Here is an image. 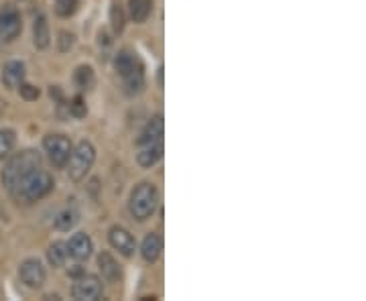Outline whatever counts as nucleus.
I'll return each mask as SVG.
<instances>
[{
  "label": "nucleus",
  "mask_w": 366,
  "mask_h": 301,
  "mask_svg": "<svg viewBox=\"0 0 366 301\" xmlns=\"http://www.w3.org/2000/svg\"><path fill=\"white\" fill-rule=\"evenodd\" d=\"M25 82V65L21 61H8L2 67V84L10 90L19 88Z\"/></svg>",
  "instance_id": "9b49d317"
},
{
  "label": "nucleus",
  "mask_w": 366,
  "mask_h": 301,
  "mask_svg": "<svg viewBox=\"0 0 366 301\" xmlns=\"http://www.w3.org/2000/svg\"><path fill=\"white\" fill-rule=\"evenodd\" d=\"M33 43L37 49H47L51 43V33H49V25L47 19L43 15H39L33 23Z\"/></svg>",
  "instance_id": "f3484780"
},
{
  "label": "nucleus",
  "mask_w": 366,
  "mask_h": 301,
  "mask_svg": "<svg viewBox=\"0 0 366 301\" xmlns=\"http://www.w3.org/2000/svg\"><path fill=\"white\" fill-rule=\"evenodd\" d=\"M122 80H124V90L128 96H139L141 92L145 90V67L124 76Z\"/></svg>",
  "instance_id": "6ab92c4d"
},
{
  "label": "nucleus",
  "mask_w": 366,
  "mask_h": 301,
  "mask_svg": "<svg viewBox=\"0 0 366 301\" xmlns=\"http://www.w3.org/2000/svg\"><path fill=\"white\" fill-rule=\"evenodd\" d=\"M78 222H80V214L73 210V208H67V210L60 212L55 216V228L61 230V232H69Z\"/></svg>",
  "instance_id": "aec40b11"
},
{
  "label": "nucleus",
  "mask_w": 366,
  "mask_h": 301,
  "mask_svg": "<svg viewBox=\"0 0 366 301\" xmlns=\"http://www.w3.org/2000/svg\"><path fill=\"white\" fill-rule=\"evenodd\" d=\"M161 157H163V141L141 145V150L137 153V161L145 169H151L152 165H157L161 161Z\"/></svg>",
  "instance_id": "ddd939ff"
},
{
  "label": "nucleus",
  "mask_w": 366,
  "mask_h": 301,
  "mask_svg": "<svg viewBox=\"0 0 366 301\" xmlns=\"http://www.w3.org/2000/svg\"><path fill=\"white\" fill-rule=\"evenodd\" d=\"M19 277L29 289H39V287H43V283L47 279V273H45V267L37 259H27L19 267Z\"/></svg>",
  "instance_id": "6e6552de"
},
{
  "label": "nucleus",
  "mask_w": 366,
  "mask_h": 301,
  "mask_svg": "<svg viewBox=\"0 0 366 301\" xmlns=\"http://www.w3.org/2000/svg\"><path fill=\"white\" fill-rule=\"evenodd\" d=\"M96 161V149L90 141H82L76 149H71V155L67 159V175L71 181L86 180Z\"/></svg>",
  "instance_id": "20e7f679"
},
{
  "label": "nucleus",
  "mask_w": 366,
  "mask_h": 301,
  "mask_svg": "<svg viewBox=\"0 0 366 301\" xmlns=\"http://www.w3.org/2000/svg\"><path fill=\"white\" fill-rule=\"evenodd\" d=\"M43 149L47 153L51 165L65 167V163L71 155V141L63 135H47L43 139Z\"/></svg>",
  "instance_id": "0eeeda50"
},
{
  "label": "nucleus",
  "mask_w": 366,
  "mask_h": 301,
  "mask_svg": "<svg viewBox=\"0 0 366 301\" xmlns=\"http://www.w3.org/2000/svg\"><path fill=\"white\" fill-rule=\"evenodd\" d=\"M157 206H159V191H157L155 183L143 181L132 189L130 200H128V212L134 220H139V222L149 220L157 210Z\"/></svg>",
  "instance_id": "7ed1b4c3"
},
{
  "label": "nucleus",
  "mask_w": 366,
  "mask_h": 301,
  "mask_svg": "<svg viewBox=\"0 0 366 301\" xmlns=\"http://www.w3.org/2000/svg\"><path fill=\"white\" fill-rule=\"evenodd\" d=\"M110 25H112V31L119 35L124 31V10L119 2H112V8H110Z\"/></svg>",
  "instance_id": "393cba45"
},
{
  "label": "nucleus",
  "mask_w": 366,
  "mask_h": 301,
  "mask_svg": "<svg viewBox=\"0 0 366 301\" xmlns=\"http://www.w3.org/2000/svg\"><path fill=\"white\" fill-rule=\"evenodd\" d=\"M19 92H21V98L27 100V102H33V100L39 98V88H35V86H31V84H25V82L19 86Z\"/></svg>",
  "instance_id": "bb28decb"
},
{
  "label": "nucleus",
  "mask_w": 366,
  "mask_h": 301,
  "mask_svg": "<svg viewBox=\"0 0 366 301\" xmlns=\"http://www.w3.org/2000/svg\"><path fill=\"white\" fill-rule=\"evenodd\" d=\"M69 112H71V117H76V119H86V114H88V106H86V102H84L82 96H76V98L71 100V104H69Z\"/></svg>",
  "instance_id": "a878e982"
},
{
  "label": "nucleus",
  "mask_w": 366,
  "mask_h": 301,
  "mask_svg": "<svg viewBox=\"0 0 366 301\" xmlns=\"http://www.w3.org/2000/svg\"><path fill=\"white\" fill-rule=\"evenodd\" d=\"M98 267L102 277L108 281V283H116L121 279V267L116 263V259L110 255V252H100L98 255Z\"/></svg>",
  "instance_id": "dca6fc26"
},
{
  "label": "nucleus",
  "mask_w": 366,
  "mask_h": 301,
  "mask_svg": "<svg viewBox=\"0 0 366 301\" xmlns=\"http://www.w3.org/2000/svg\"><path fill=\"white\" fill-rule=\"evenodd\" d=\"M53 185H55V183H53V178H51L43 167H39V169L31 171L29 175H25L8 194H10L19 204H27V206H29V204H35V202L43 200L47 194H51Z\"/></svg>",
  "instance_id": "f257e3e1"
},
{
  "label": "nucleus",
  "mask_w": 366,
  "mask_h": 301,
  "mask_svg": "<svg viewBox=\"0 0 366 301\" xmlns=\"http://www.w3.org/2000/svg\"><path fill=\"white\" fill-rule=\"evenodd\" d=\"M53 8H55V12H58L60 17L69 19V17H73L76 10H78V0H55V2H53Z\"/></svg>",
  "instance_id": "b1692460"
},
{
  "label": "nucleus",
  "mask_w": 366,
  "mask_h": 301,
  "mask_svg": "<svg viewBox=\"0 0 366 301\" xmlns=\"http://www.w3.org/2000/svg\"><path fill=\"white\" fill-rule=\"evenodd\" d=\"M15 145H17V132L12 128H2L0 130V161L10 157Z\"/></svg>",
  "instance_id": "4be33fe9"
},
{
  "label": "nucleus",
  "mask_w": 366,
  "mask_h": 301,
  "mask_svg": "<svg viewBox=\"0 0 366 301\" xmlns=\"http://www.w3.org/2000/svg\"><path fill=\"white\" fill-rule=\"evenodd\" d=\"M161 250H163V237L159 232H149L143 241L141 246V255L147 263H157L159 257H161Z\"/></svg>",
  "instance_id": "2eb2a0df"
},
{
  "label": "nucleus",
  "mask_w": 366,
  "mask_h": 301,
  "mask_svg": "<svg viewBox=\"0 0 366 301\" xmlns=\"http://www.w3.org/2000/svg\"><path fill=\"white\" fill-rule=\"evenodd\" d=\"M73 80H76L78 88H82V90H92V88H94V84H96L94 69H92L90 65H80V67L76 69Z\"/></svg>",
  "instance_id": "5701e85b"
},
{
  "label": "nucleus",
  "mask_w": 366,
  "mask_h": 301,
  "mask_svg": "<svg viewBox=\"0 0 366 301\" xmlns=\"http://www.w3.org/2000/svg\"><path fill=\"white\" fill-rule=\"evenodd\" d=\"M104 295V285L102 279L96 275H82L80 279L73 281L71 287V298L78 301H98Z\"/></svg>",
  "instance_id": "423d86ee"
},
{
  "label": "nucleus",
  "mask_w": 366,
  "mask_h": 301,
  "mask_svg": "<svg viewBox=\"0 0 366 301\" xmlns=\"http://www.w3.org/2000/svg\"><path fill=\"white\" fill-rule=\"evenodd\" d=\"M108 241L112 244V248L119 250L122 257H132L134 250H137V241H134V237H132L126 228H122V226H112V228H110Z\"/></svg>",
  "instance_id": "1a4fd4ad"
},
{
  "label": "nucleus",
  "mask_w": 366,
  "mask_h": 301,
  "mask_svg": "<svg viewBox=\"0 0 366 301\" xmlns=\"http://www.w3.org/2000/svg\"><path fill=\"white\" fill-rule=\"evenodd\" d=\"M114 69L119 71L121 78H124V76H128L137 69H143V61L139 60L137 53H132L128 49H122L121 53L114 58Z\"/></svg>",
  "instance_id": "4468645a"
},
{
  "label": "nucleus",
  "mask_w": 366,
  "mask_h": 301,
  "mask_svg": "<svg viewBox=\"0 0 366 301\" xmlns=\"http://www.w3.org/2000/svg\"><path fill=\"white\" fill-rule=\"evenodd\" d=\"M130 19L134 23H145L152 12V0H128Z\"/></svg>",
  "instance_id": "a211bd4d"
},
{
  "label": "nucleus",
  "mask_w": 366,
  "mask_h": 301,
  "mask_svg": "<svg viewBox=\"0 0 366 301\" xmlns=\"http://www.w3.org/2000/svg\"><path fill=\"white\" fill-rule=\"evenodd\" d=\"M39 167H41V155L37 150H21L6 161V165L2 169V185L10 191L25 175H29L31 171H35Z\"/></svg>",
  "instance_id": "f03ea898"
},
{
  "label": "nucleus",
  "mask_w": 366,
  "mask_h": 301,
  "mask_svg": "<svg viewBox=\"0 0 366 301\" xmlns=\"http://www.w3.org/2000/svg\"><path fill=\"white\" fill-rule=\"evenodd\" d=\"M163 132H165V122H163V117L157 114L152 117L151 121L147 122L145 130L141 132V137L137 139V145H149V143H157V141H163Z\"/></svg>",
  "instance_id": "f8f14e48"
},
{
  "label": "nucleus",
  "mask_w": 366,
  "mask_h": 301,
  "mask_svg": "<svg viewBox=\"0 0 366 301\" xmlns=\"http://www.w3.org/2000/svg\"><path fill=\"white\" fill-rule=\"evenodd\" d=\"M67 246V257L76 259V261H88L94 250V244H92V239L86 234V232H78L73 234L69 242H65Z\"/></svg>",
  "instance_id": "9d476101"
},
{
  "label": "nucleus",
  "mask_w": 366,
  "mask_h": 301,
  "mask_svg": "<svg viewBox=\"0 0 366 301\" xmlns=\"http://www.w3.org/2000/svg\"><path fill=\"white\" fill-rule=\"evenodd\" d=\"M73 39H76V37H73L71 33H67V31H61L60 33V51H63V53H65V51H69V49L73 47Z\"/></svg>",
  "instance_id": "cd10ccee"
},
{
  "label": "nucleus",
  "mask_w": 366,
  "mask_h": 301,
  "mask_svg": "<svg viewBox=\"0 0 366 301\" xmlns=\"http://www.w3.org/2000/svg\"><path fill=\"white\" fill-rule=\"evenodd\" d=\"M23 33V19L17 6L4 4L0 8V43H12Z\"/></svg>",
  "instance_id": "39448f33"
},
{
  "label": "nucleus",
  "mask_w": 366,
  "mask_h": 301,
  "mask_svg": "<svg viewBox=\"0 0 366 301\" xmlns=\"http://www.w3.org/2000/svg\"><path fill=\"white\" fill-rule=\"evenodd\" d=\"M47 261L51 267H63L65 261H67V246L65 242H53L49 248H47Z\"/></svg>",
  "instance_id": "412c9836"
}]
</instances>
